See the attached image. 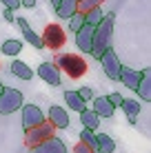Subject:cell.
Wrapping results in <instances>:
<instances>
[{
    "label": "cell",
    "instance_id": "cell-22",
    "mask_svg": "<svg viewBox=\"0 0 151 153\" xmlns=\"http://www.w3.org/2000/svg\"><path fill=\"white\" fill-rule=\"evenodd\" d=\"M102 18H105L102 7H96V9H91V11L85 13V25H89V27H98V25L102 22Z\"/></svg>",
    "mask_w": 151,
    "mask_h": 153
},
{
    "label": "cell",
    "instance_id": "cell-32",
    "mask_svg": "<svg viewBox=\"0 0 151 153\" xmlns=\"http://www.w3.org/2000/svg\"><path fill=\"white\" fill-rule=\"evenodd\" d=\"M20 7H36V0H20Z\"/></svg>",
    "mask_w": 151,
    "mask_h": 153
},
{
    "label": "cell",
    "instance_id": "cell-14",
    "mask_svg": "<svg viewBox=\"0 0 151 153\" xmlns=\"http://www.w3.org/2000/svg\"><path fill=\"white\" fill-rule=\"evenodd\" d=\"M136 93H138L140 100H144V102L151 100V71L149 69H142V78H140V82L136 87Z\"/></svg>",
    "mask_w": 151,
    "mask_h": 153
},
{
    "label": "cell",
    "instance_id": "cell-9",
    "mask_svg": "<svg viewBox=\"0 0 151 153\" xmlns=\"http://www.w3.org/2000/svg\"><path fill=\"white\" fill-rule=\"evenodd\" d=\"M31 153H67V144L62 142L58 135H54V138L40 142L38 146H33V149H29Z\"/></svg>",
    "mask_w": 151,
    "mask_h": 153
},
{
    "label": "cell",
    "instance_id": "cell-10",
    "mask_svg": "<svg viewBox=\"0 0 151 153\" xmlns=\"http://www.w3.org/2000/svg\"><path fill=\"white\" fill-rule=\"evenodd\" d=\"M47 122L54 124V129H67L69 126V113L62 107H51L47 113Z\"/></svg>",
    "mask_w": 151,
    "mask_h": 153
},
{
    "label": "cell",
    "instance_id": "cell-27",
    "mask_svg": "<svg viewBox=\"0 0 151 153\" xmlns=\"http://www.w3.org/2000/svg\"><path fill=\"white\" fill-rule=\"evenodd\" d=\"M107 100L113 104V107H120L122 100H124V96H122V93H118V91H113V93H109V96H107Z\"/></svg>",
    "mask_w": 151,
    "mask_h": 153
},
{
    "label": "cell",
    "instance_id": "cell-1",
    "mask_svg": "<svg viewBox=\"0 0 151 153\" xmlns=\"http://www.w3.org/2000/svg\"><path fill=\"white\" fill-rule=\"evenodd\" d=\"M113 22H116V16L113 13H105L102 22L93 29V42H91V56L96 60H100V56L107 49H111V36H113Z\"/></svg>",
    "mask_w": 151,
    "mask_h": 153
},
{
    "label": "cell",
    "instance_id": "cell-33",
    "mask_svg": "<svg viewBox=\"0 0 151 153\" xmlns=\"http://www.w3.org/2000/svg\"><path fill=\"white\" fill-rule=\"evenodd\" d=\"M4 91V84H2V80H0V93H2Z\"/></svg>",
    "mask_w": 151,
    "mask_h": 153
},
{
    "label": "cell",
    "instance_id": "cell-2",
    "mask_svg": "<svg viewBox=\"0 0 151 153\" xmlns=\"http://www.w3.org/2000/svg\"><path fill=\"white\" fill-rule=\"evenodd\" d=\"M56 67H58L60 71H65L69 78H82L87 73V60L85 58H80L78 53H60L58 58H56L54 62Z\"/></svg>",
    "mask_w": 151,
    "mask_h": 153
},
{
    "label": "cell",
    "instance_id": "cell-18",
    "mask_svg": "<svg viewBox=\"0 0 151 153\" xmlns=\"http://www.w3.org/2000/svg\"><path fill=\"white\" fill-rule=\"evenodd\" d=\"M116 142L109 133H96V153H113Z\"/></svg>",
    "mask_w": 151,
    "mask_h": 153
},
{
    "label": "cell",
    "instance_id": "cell-8",
    "mask_svg": "<svg viewBox=\"0 0 151 153\" xmlns=\"http://www.w3.org/2000/svg\"><path fill=\"white\" fill-rule=\"evenodd\" d=\"M38 76L42 78V82L51 84V87H60L62 84L60 69L54 65V62H42V65H38Z\"/></svg>",
    "mask_w": 151,
    "mask_h": 153
},
{
    "label": "cell",
    "instance_id": "cell-5",
    "mask_svg": "<svg viewBox=\"0 0 151 153\" xmlns=\"http://www.w3.org/2000/svg\"><path fill=\"white\" fill-rule=\"evenodd\" d=\"M65 42H67V33H65V29H62L60 25L51 22V25L45 27V31H42V45L47 47V49L58 51L60 47H65Z\"/></svg>",
    "mask_w": 151,
    "mask_h": 153
},
{
    "label": "cell",
    "instance_id": "cell-11",
    "mask_svg": "<svg viewBox=\"0 0 151 153\" xmlns=\"http://www.w3.org/2000/svg\"><path fill=\"white\" fill-rule=\"evenodd\" d=\"M93 29H96V27H89V25H85L80 31H76V47L82 51V53H91Z\"/></svg>",
    "mask_w": 151,
    "mask_h": 153
},
{
    "label": "cell",
    "instance_id": "cell-21",
    "mask_svg": "<svg viewBox=\"0 0 151 153\" xmlns=\"http://www.w3.org/2000/svg\"><path fill=\"white\" fill-rule=\"evenodd\" d=\"M11 73H13L16 78H20V80H31V78H33L31 67L25 65L22 60H13V62H11Z\"/></svg>",
    "mask_w": 151,
    "mask_h": 153
},
{
    "label": "cell",
    "instance_id": "cell-24",
    "mask_svg": "<svg viewBox=\"0 0 151 153\" xmlns=\"http://www.w3.org/2000/svg\"><path fill=\"white\" fill-rule=\"evenodd\" d=\"M78 140L82 142V144H87L89 149L96 153V131H89V129H82L80 133H78Z\"/></svg>",
    "mask_w": 151,
    "mask_h": 153
},
{
    "label": "cell",
    "instance_id": "cell-28",
    "mask_svg": "<svg viewBox=\"0 0 151 153\" xmlns=\"http://www.w3.org/2000/svg\"><path fill=\"white\" fill-rule=\"evenodd\" d=\"M78 96L87 102V100H93V91H91L89 87H80V89H78Z\"/></svg>",
    "mask_w": 151,
    "mask_h": 153
},
{
    "label": "cell",
    "instance_id": "cell-7",
    "mask_svg": "<svg viewBox=\"0 0 151 153\" xmlns=\"http://www.w3.org/2000/svg\"><path fill=\"white\" fill-rule=\"evenodd\" d=\"M45 120H47V115L42 113L40 107H36V104H22V129L25 131L42 124Z\"/></svg>",
    "mask_w": 151,
    "mask_h": 153
},
{
    "label": "cell",
    "instance_id": "cell-3",
    "mask_svg": "<svg viewBox=\"0 0 151 153\" xmlns=\"http://www.w3.org/2000/svg\"><path fill=\"white\" fill-rule=\"evenodd\" d=\"M54 135H56L54 124H49V122L45 120L42 124H38V126H33V129L25 131V146H27V149H33V146H38L40 142L54 138Z\"/></svg>",
    "mask_w": 151,
    "mask_h": 153
},
{
    "label": "cell",
    "instance_id": "cell-16",
    "mask_svg": "<svg viewBox=\"0 0 151 153\" xmlns=\"http://www.w3.org/2000/svg\"><path fill=\"white\" fill-rule=\"evenodd\" d=\"M54 9H56V16H58V18L69 20L74 13H78V0H60Z\"/></svg>",
    "mask_w": 151,
    "mask_h": 153
},
{
    "label": "cell",
    "instance_id": "cell-30",
    "mask_svg": "<svg viewBox=\"0 0 151 153\" xmlns=\"http://www.w3.org/2000/svg\"><path fill=\"white\" fill-rule=\"evenodd\" d=\"M0 2H2L4 7H7V9H11V11H13V9H18V7H20V0H0Z\"/></svg>",
    "mask_w": 151,
    "mask_h": 153
},
{
    "label": "cell",
    "instance_id": "cell-34",
    "mask_svg": "<svg viewBox=\"0 0 151 153\" xmlns=\"http://www.w3.org/2000/svg\"><path fill=\"white\" fill-rule=\"evenodd\" d=\"M49 2H51V4H54V7H56V4H58V2H60V0H49Z\"/></svg>",
    "mask_w": 151,
    "mask_h": 153
},
{
    "label": "cell",
    "instance_id": "cell-19",
    "mask_svg": "<svg viewBox=\"0 0 151 153\" xmlns=\"http://www.w3.org/2000/svg\"><path fill=\"white\" fill-rule=\"evenodd\" d=\"M65 102H67V107H69L71 111H78V113L87 109V102L78 96V91H65Z\"/></svg>",
    "mask_w": 151,
    "mask_h": 153
},
{
    "label": "cell",
    "instance_id": "cell-31",
    "mask_svg": "<svg viewBox=\"0 0 151 153\" xmlns=\"http://www.w3.org/2000/svg\"><path fill=\"white\" fill-rule=\"evenodd\" d=\"M2 18L7 20V22H16V16H13V11H11V9H7V7L2 9Z\"/></svg>",
    "mask_w": 151,
    "mask_h": 153
},
{
    "label": "cell",
    "instance_id": "cell-4",
    "mask_svg": "<svg viewBox=\"0 0 151 153\" xmlns=\"http://www.w3.org/2000/svg\"><path fill=\"white\" fill-rule=\"evenodd\" d=\"M22 104H25V98H22V93H20L18 89L4 87V91L0 93V113L9 115V113L18 111V109H22Z\"/></svg>",
    "mask_w": 151,
    "mask_h": 153
},
{
    "label": "cell",
    "instance_id": "cell-15",
    "mask_svg": "<svg viewBox=\"0 0 151 153\" xmlns=\"http://www.w3.org/2000/svg\"><path fill=\"white\" fill-rule=\"evenodd\" d=\"M93 111H96L98 118H111L116 107L107 100V96H100V98H93Z\"/></svg>",
    "mask_w": 151,
    "mask_h": 153
},
{
    "label": "cell",
    "instance_id": "cell-17",
    "mask_svg": "<svg viewBox=\"0 0 151 153\" xmlns=\"http://www.w3.org/2000/svg\"><path fill=\"white\" fill-rule=\"evenodd\" d=\"M122 111H124V115H127V120L131 124H136L138 122V115H140V102L138 100H131V98H124L122 100Z\"/></svg>",
    "mask_w": 151,
    "mask_h": 153
},
{
    "label": "cell",
    "instance_id": "cell-29",
    "mask_svg": "<svg viewBox=\"0 0 151 153\" xmlns=\"http://www.w3.org/2000/svg\"><path fill=\"white\" fill-rule=\"evenodd\" d=\"M74 153H93V151H91V149H89L87 144H82V142L78 140V144L74 146Z\"/></svg>",
    "mask_w": 151,
    "mask_h": 153
},
{
    "label": "cell",
    "instance_id": "cell-6",
    "mask_svg": "<svg viewBox=\"0 0 151 153\" xmlns=\"http://www.w3.org/2000/svg\"><path fill=\"white\" fill-rule=\"evenodd\" d=\"M100 65H102V71H105V76L109 78V80L116 82L118 78H120L122 62H120V58L116 56V51H113V49H107L105 53L100 56Z\"/></svg>",
    "mask_w": 151,
    "mask_h": 153
},
{
    "label": "cell",
    "instance_id": "cell-25",
    "mask_svg": "<svg viewBox=\"0 0 151 153\" xmlns=\"http://www.w3.org/2000/svg\"><path fill=\"white\" fill-rule=\"evenodd\" d=\"M102 2H105V0H78V13H87V11H91V9L100 7Z\"/></svg>",
    "mask_w": 151,
    "mask_h": 153
},
{
    "label": "cell",
    "instance_id": "cell-23",
    "mask_svg": "<svg viewBox=\"0 0 151 153\" xmlns=\"http://www.w3.org/2000/svg\"><path fill=\"white\" fill-rule=\"evenodd\" d=\"M0 51H2L4 56H18L20 51H22V42L20 40H4L2 47H0Z\"/></svg>",
    "mask_w": 151,
    "mask_h": 153
},
{
    "label": "cell",
    "instance_id": "cell-20",
    "mask_svg": "<svg viewBox=\"0 0 151 153\" xmlns=\"http://www.w3.org/2000/svg\"><path fill=\"white\" fill-rule=\"evenodd\" d=\"M80 122H82V129L96 131L98 124H100V118L96 115V111H93V109H85V111H80Z\"/></svg>",
    "mask_w": 151,
    "mask_h": 153
},
{
    "label": "cell",
    "instance_id": "cell-26",
    "mask_svg": "<svg viewBox=\"0 0 151 153\" xmlns=\"http://www.w3.org/2000/svg\"><path fill=\"white\" fill-rule=\"evenodd\" d=\"M85 27V13H74L69 18V29L71 31H80Z\"/></svg>",
    "mask_w": 151,
    "mask_h": 153
},
{
    "label": "cell",
    "instance_id": "cell-12",
    "mask_svg": "<svg viewBox=\"0 0 151 153\" xmlns=\"http://www.w3.org/2000/svg\"><path fill=\"white\" fill-rule=\"evenodd\" d=\"M16 25H18V29L22 31L25 40H27L31 47H36V49H42V47H45V45H42V38H40V36L29 27V22H27L25 18H16Z\"/></svg>",
    "mask_w": 151,
    "mask_h": 153
},
{
    "label": "cell",
    "instance_id": "cell-13",
    "mask_svg": "<svg viewBox=\"0 0 151 153\" xmlns=\"http://www.w3.org/2000/svg\"><path fill=\"white\" fill-rule=\"evenodd\" d=\"M140 78H142V71H136V69H131V67H122V69H120V78H118V80H120L127 89L136 91Z\"/></svg>",
    "mask_w": 151,
    "mask_h": 153
}]
</instances>
